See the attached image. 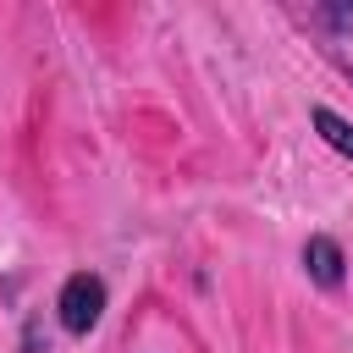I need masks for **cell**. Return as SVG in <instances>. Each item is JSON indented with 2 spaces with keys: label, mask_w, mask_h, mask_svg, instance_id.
I'll return each instance as SVG.
<instances>
[{
  "label": "cell",
  "mask_w": 353,
  "mask_h": 353,
  "mask_svg": "<svg viewBox=\"0 0 353 353\" xmlns=\"http://www.w3.org/2000/svg\"><path fill=\"white\" fill-rule=\"evenodd\" d=\"M105 303H110V287L99 270H72L55 292V320L66 336H88L99 320H105Z\"/></svg>",
  "instance_id": "cell-1"
},
{
  "label": "cell",
  "mask_w": 353,
  "mask_h": 353,
  "mask_svg": "<svg viewBox=\"0 0 353 353\" xmlns=\"http://www.w3.org/2000/svg\"><path fill=\"white\" fill-rule=\"evenodd\" d=\"M303 270H309V281H314V287L336 292V287L347 281V254H342V243H336V237H325V232H314V237L303 243Z\"/></svg>",
  "instance_id": "cell-2"
},
{
  "label": "cell",
  "mask_w": 353,
  "mask_h": 353,
  "mask_svg": "<svg viewBox=\"0 0 353 353\" xmlns=\"http://www.w3.org/2000/svg\"><path fill=\"white\" fill-rule=\"evenodd\" d=\"M309 127H314L336 154H347V160H353V121H347V116H336L331 105H314V110H309Z\"/></svg>",
  "instance_id": "cell-3"
},
{
  "label": "cell",
  "mask_w": 353,
  "mask_h": 353,
  "mask_svg": "<svg viewBox=\"0 0 353 353\" xmlns=\"http://www.w3.org/2000/svg\"><path fill=\"white\" fill-rule=\"evenodd\" d=\"M309 22L314 28H331V33H353V6H314Z\"/></svg>",
  "instance_id": "cell-4"
},
{
  "label": "cell",
  "mask_w": 353,
  "mask_h": 353,
  "mask_svg": "<svg viewBox=\"0 0 353 353\" xmlns=\"http://www.w3.org/2000/svg\"><path fill=\"white\" fill-rule=\"evenodd\" d=\"M22 353H50V342L39 336V320H28V325H22Z\"/></svg>",
  "instance_id": "cell-5"
}]
</instances>
